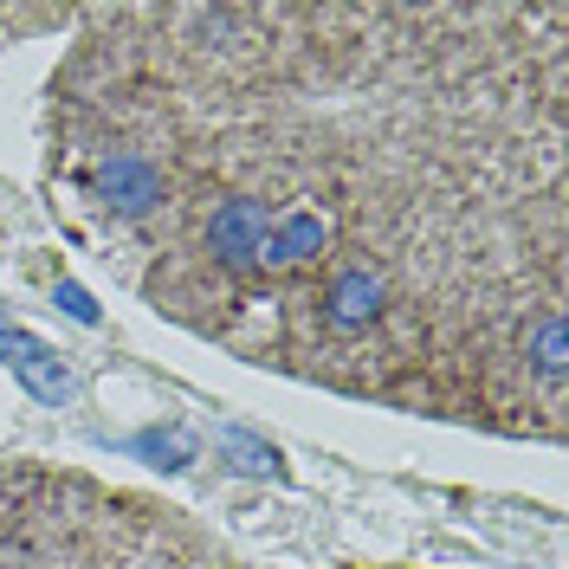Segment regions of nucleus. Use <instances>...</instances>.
Wrapping results in <instances>:
<instances>
[{"instance_id": "f257e3e1", "label": "nucleus", "mask_w": 569, "mask_h": 569, "mask_svg": "<svg viewBox=\"0 0 569 569\" xmlns=\"http://www.w3.org/2000/svg\"><path fill=\"white\" fill-rule=\"evenodd\" d=\"M266 233H272V208L259 194H227L201 227V247L220 272H252L266 252Z\"/></svg>"}, {"instance_id": "f03ea898", "label": "nucleus", "mask_w": 569, "mask_h": 569, "mask_svg": "<svg viewBox=\"0 0 569 569\" xmlns=\"http://www.w3.org/2000/svg\"><path fill=\"white\" fill-rule=\"evenodd\" d=\"M91 194H98V208L110 220H149L162 208V169L142 149H110L91 169Z\"/></svg>"}, {"instance_id": "7ed1b4c3", "label": "nucleus", "mask_w": 569, "mask_h": 569, "mask_svg": "<svg viewBox=\"0 0 569 569\" xmlns=\"http://www.w3.org/2000/svg\"><path fill=\"white\" fill-rule=\"evenodd\" d=\"M0 362L13 369V382L33 395L39 408H71V395H78V376H71V362L46 337L33 330H20V323H0Z\"/></svg>"}, {"instance_id": "20e7f679", "label": "nucleus", "mask_w": 569, "mask_h": 569, "mask_svg": "<svg viewBox=\"0 0 569 569\" xmlns=\"http://www.w3.org/2000/svg\"><path fill=\"white\" fill-rule=\"evenodd\" d=\"M318 311L337 337H362V330H376L382 311H389V279H382L369 259H350V266H337V272L323 279Z\"/></svg>"}, {"instance_id": "39448f33", "label": "nucleus", "mask_w": 569, "mask_h": 569, "mask_svg": "<svg viewBox=\"0 0 569 569\" xmlns=\"http://www.w3.org/2000/svg\"><path fill=\"white\" fill-rule=\"evenodd\" d=\"M323 247H330V220H323L318 208H291V213H272V233H266L259 266H272V272H298V266H311Z\"/></svg>"}, {"instance_id": "423d86ee", "label": "nucleus", "mask_w": 569, "mask_h": 569, "mask_svg": "<svg viewBox=\"0 0 569 569\" xmlns=\"http://www.w3.org/2000/svg\"><path fill=\"white\" fill-rule=\"evenodd\" d=\"M213 460H227L233 472H247V479H272V486H284V479H291L284 453L266 440V433H252V427H220Z\"/></svg>"}, {"instance_id": "0eeeda50", "label": "nucleus", "mask_w": 569, "mask_h": 569, "mask_svg": "<svg viewBox=\"0 0 569 569\" xmlns=\"http://www.w3.org/2000/svg\"><path fill=\"white\" fill-rule=\"evenodd\" d=\"M525 369H531L543 389H563L569 376V323L563 311H537L531 330H525Z\"/></svg>"}, {"instance_id": "6e6552de", "label": "nucleus", "mask_w": 569, "mask_h": 569, "mask_svg": "<svg viewBox=\"0 0 569 569\" xmlns=\"http://www.w3.org/2000/svg\"><path fill=\"white\" fill-rule=\"evenodd\" d=\"M123 453H137V460L156 466V472H188V466L201 460V440L181 421H156V427H137V433L123 440Z\"/></svg>"}, {"instance_id": "1a4fd4ad", "label": "nucleus", "mask_w": 569, "mask_h": 569, "mask_svg": "<svg viewBox=\"0 0 569 569\" xmlns=\"http://www.w3.org/2000/svg\"><path fill=\"white\" fill-rule=\"evenodd\" d=\"M52 305H59V311H66L71 323H84V330H98V323H104L98 298H91V291H84L78 279H59V284H52Z\"/></svg>"}]
</instances>
